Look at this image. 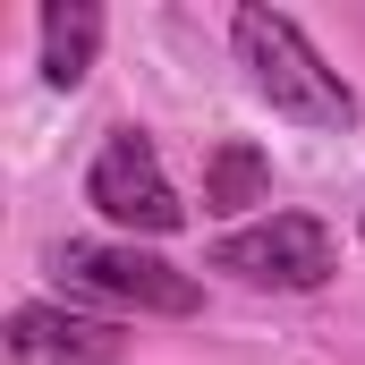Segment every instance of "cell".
Here are the masks:
<instances>
[{
	"mask_svg": "<svg viewBox=\"0 0 365 365\" xmlns=\"http://www.w3.org/2000/svg\"><path fill=\"white\" fill-rule=\"evenodd\" d=\"M230 43H238L247 86L264 93L280 119H297V128H331V136L357 128V93H349V77L306 43L297 17H280V9H255V0H247V9L230 17Z\"/></svg>",
	"mask_w": 365,
	"mask_h": 365,
	"instance_id": "1",
	"label": "cell"
},
{
	"mask_svg": "<svg viewBox=\"0 0 365 365\" xmlns=\"http://www.w3.org/2000/svg\"><path fill=\"white\" fill-rule=\"evenodd\" d=\"M204 264L247 280V289H272V297H306V289H323L340 272V247H331V230L314 212H264V221L221 230L204 247Z\"/></svg>",
	"mask_w": 365,
	"mask_h": 365,
	"instance_id": "2",
	"label": "cell"
},
{
	"mask_svg": "<svg viewBox=\"0 0 365 365\" xmlns=\"http://www.w3.org/2000/svg\"><path fill=\"white\" fill-rule=\"evenodd\" d=\"M51 272L68 280V289H86V297L128 306V314H195L204 306V280L179 272L153 247H136V238H68L51 255Z\"/></svg>",
	"mask_w": 365,
	"mask_h": 365,
	"instance_id": "3",
	"label": "cell"
},
{
	"mask_svg": "<svg viewBox=\"0 0 365 365\" xmlns=\"http://www.w3.org/2000/svg\"><path fill=\"white\" fill-rule=\"evenodd\" d=\"M86 204L119 230V238H170L187 221L179 187L162 170V153H153V136H136V128H110L102 136V153H93L86 170Z\"/></svg>",
	"mask_w": 365,
	"mask_h": 365,
	"instance_id": "4",
	"label": "cell"
},
{
	"mask_svg": "<svg viewBox=\"0 0 365 365\" xmlns=\"http://www.w3.org/2000/svg\"><path fill=\"white\" fill-rule=\"evenodd\" d=\"M9 357H43V365H119V323L77 314V306H43L26 297L9 314Z\"/></svg>",
	"mask_w": 365,
	"mask_h": 365,
	"instance_id": "5",
	"label": "cell"
},
{
	"mask_svg": "<svg viewBox=\"0 0 365 365\" xmlns=\"http://www.w3.org/2000/svg\"><path fill=\"white\" fill-rule=\"evenodd\" d=\"M34 34H43V86L77 93L86 68H93V51H102V9H93V0H51Z\"/></svg>",
	"mask_w": 365,
	"mask_h": 365,
	"instance_id": "6",
	"label": "cell"
},
{
	"mask_svg": "<svg viewBox=\"0 0 365 365\" xmlns=\"http://www.w3.org/2000/svg\"><path fill=\"white\" fill-rule=\"evenodd\" d=\"M264 195H272V153L264 145L230 136V145L204 153V212H255Z\"/></svg>",
	"mask_w": 365,
	"mask_h": 365,
	"instance_id": "7",
	"label": "cell"
}]
</instances>
